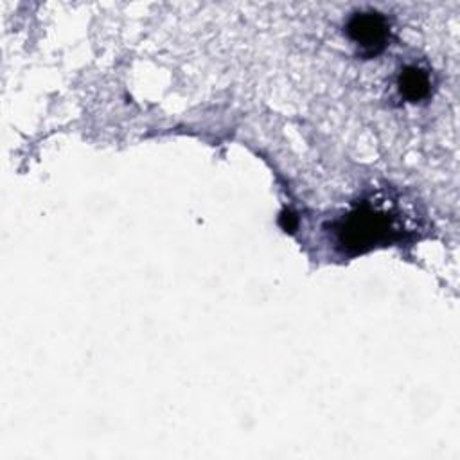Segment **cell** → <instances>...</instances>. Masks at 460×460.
<instances>
[{"label":"cell","mask_w":460,"mask_h":460,"mask_svg":"<svg viewBox=\"0 0 460 460\" xmlns=\"http://www.w3.org/2000/svg\"><path fill=\"white\" fill-rule=\"evenodd\" d=\"M390 232L394 230L390 226L388 217L370 208L368 205H363L350 212L338 228L341 244L354 253H361L372 248L379 241L386 239Z\"/></svg>","instance_id":"cell-1"},{"label":"cell","mask_w":460,"mask_h":460,"mask_svg":"<svg viewBox=\"0 0 460 460\" xmlns=\"http://www.w3.org/2000/svg\"><path fill=\"white\" fill-rule=\"evenodd\" d=\"M431 90L429 74L419 66H406L399 75V92L406 101H420Z\"/></svg>","instance_id":"cell-3"},{"label":"cell","mask_w":460,"mask_h":460,"mask_svg":"<svg viewBox=\"0 0 460 460\" xmlns=\"http://www.w3.org/2000/svg\"><path fill=\"white\" fill-rule=\"evenodd\" d=\"M388 22L379 13H358L347 23V34L365 54H377L388 40Z\"/></svg>","instance_id":"cell-2"}]
</instances>
